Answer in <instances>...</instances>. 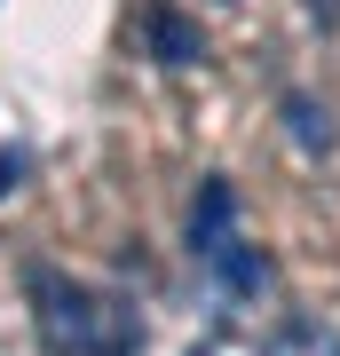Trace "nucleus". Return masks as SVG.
Segmentation results:
<instances>
[{"label":"nucleus","instance_id":"obj_7","mask_svg":"<svg viewBox=\"0 0 340 356\" xmlns=\"http://www.w3.org/2000/svg\"><path fill=\"white\" fill-rule=\"evenodd\" d=\"M8 191H24V151L0 143V198H8Z\"/></svg>","mask_w":340,"mask_h":356},{"label":"nucleus","instance_id":"obj_6","mask_svg":"<svg viewBox=\"0 0 340 356\" xmlns=\"http://www.w3.org/2000/svg\"><path fill=\"white\" fill-rule=\"evenodd\" d=\"M151 56L182 72V64H198V56H206V32L190 24L182 8H151Z\"/></svg>","mask_w":340,"mask_h":356},{"label":"nucleus","instance_id":"obj_5","mask_svg":"<svg viewBox=\"0 0 340 356\" xmlns=\"http://www.w3.org/2000/svg\"><path fill=\"white\" fill-rule=\"evenodd\" d=\"M206 277H214V285L229 293V301H253V293L269 285V254H261V245H245V238H229L222 254L206 261Z\"/></svg>","mask_w":340,"mask_h":356},{"label":"nucleus","instance_id":"obj_1","mask_svg":"<svg viewBox=\"0 0 340 356\" xmlns=\"http://www.w3.org/2000/svg\"><path fill=\"white\" fill-rule=\"evenodd\" d=\"M32 301H40V325L63 356H143V317L135 301L103 285H79L63 269H32Z\"/></svg>","mask_w":340,"mask_h":356},{"label":"nucleus","instance_id":"obj_3","mask_svg":"<svg viewBox=\"0 0 340 356\" xmlns=\"http://www.w3.org/2000/svg\"><path fill=\"white\" fill-rule=\"evenodd\" d=\"M261 356H340V332L316 317V309H285V317L261 332Z\"/></svg>","mask_w":340,"mask_h":356},{"label":"nucleus","instance_id":"obj_8","mask_svg":"<svg viewBox=\"0 0 340 356\" xmlns=\"http://www.w3.org/2000/svg\"><path fill=\"white\" fill-rule=\"evenodd\" d=\"M190 356H206V348H190Z\"/></svg>","mask_w":340,"mask_h":356},{"label":"nucleus","instance_id":"obj_4","mask_svg":"<svg viewBox=\"0 0 340 356\" xmlns=\"http://www.w3.org/2000/svg\"><path fill=\"white\" fill-rule=\"evenodd\" d=\"M277 119H285L293 151H309V159H325L332 143H340V127H332V111H325V103H316L309 88H285V103H277Z\"/></svg>","mask_w":340,"mask_h":356},{"label":"nucleus","instance_id":"obj_2","mask_svg":"<svg viewBox=\"0 0 340 356\" xmlns=\"http://www.w3.org/2000/svg\"><path fill=\"white\" fill-rule=\"evenodd\" d=\"M229 238H238V182H229V175H206L198 198H190V254L214 261Z\"/></svg>","mask_w":340,"mask_h":356}]
</instances>
